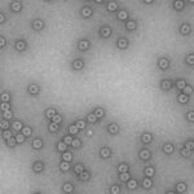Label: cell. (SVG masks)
<instances>
[{
  "instance_id": "1",
  "label": "cell",
  "mask_w": 194,
  "mask_h": 194,
  "mask_svg": "<svg viewBox=\"0 0 194 194\" xmlns=\"http://www.w3.org/2000/svg\"><path fill=\"white\" fill-rule=\"evenodd\" d=\"M170 66V62H168V60H166V58H162V60H159V67L160 69H167Z\"/></svg>"
},
{
  "instance_id": "2",
  "label": "cell",
  "mask_w": 194,
  "mask_h": 194,
  "mask_svg": "<svg viewBox=\"0 0 194 194\" xmlns=\"http://www.w3.org/2000/svg\"><path fill=\"white\" fill-rule=\"evenodd\" d=\"M140 158L144 159V160L149 159V158H150V151H149V150H141L140 151Z\"/></svg>"
},
{
  "instance_id": "3",
  "label": "cell",
  "mask_w": 194,
  "mask_h": 194,
  "mask_svg": "<svg viewBox=\"0 0 194 194\" xmlns=\"http://www.w3.org/2000/svg\"><path fill=\"white\" fill-rule=\"evenodd\" d=\"M89 48V43L87 42V40H82V42L79 43V49L80 51H87Z\"/></svg>"
},
{
  "instance_id": "4",
  "label": "cell",
  "mask_w": 194,
  "mask_h": 194,
  "mask_svg": "<svg viewBox=\"0 0 194 194\" xmlns=\"http://www.w3.org/2000/svg\"><path fill=\"white\" fill-rule=\"evenodd\" d=\"M107 129H109V132L113 133V135H115V133L119 132V127L117 124H110L109 127H107Z\"/></svg>"
},
{
  "instance_id": "5",
  "label": "cell",
  "mask_w": 194,
  "mask_h": 194,
  "mask_svg": "<svg viewBox=\"0 0 194 194\" xmlns=\"http://www.w3.org/2000/svg\"><path fill=\"white\" fill-rule=\"evenodd\" d=\"M32 26H34V29H35V30H42V29H43V26H44V23H43L42 21L36 20V21L32 22Z\"/></svg>"
},
{
  "instance_id": "6",
  "label": "cell",
  "mask_w": 194,
  "mask_h": 194,
  "mask_svg": "<svg viewBox=\"0 0 194 194\" xmlns=\"http://www.w3.org/2000/svg\"><path fill=\"white\" fill-rule=\"evenodd\" d=\"M110 34H111V30H110L109 27H102V30H101V35L104 36V38H109Z\"/></svg>"
},
{
  "instance_id": "7",
  "label": "cell",
  "mask_w": 194,
  "mask_h": 194,
  "mask_svg": "<svg viewBox=\"0 0 194 194\" xmlns=\"http://www.w3.org/2000/svg\"><path fill=\"white\" fill-rule=\"evenodd\" d=\"M29 92L32 93V95H36V93L39 92V87H38L36 84H31V85L29 87Z\"/></svg>"
},
{
  "instance_id": "8",
  "label": "cell",
  "mask_w": 194,
  "mask_h": 194,
  "mask_svg": "<svg viewBox=\"0 0 194 194\" xmlns=\"http://www.w3.org/2000/svg\"><path fill=\"white\" fill-rule=\"evenodd\" d=\"M32 146H34L35 149H40L43 146V142H42V140L40 139H35L34 141H32Z\"/></svg>"
},
{
  "instance_id": "9",
  "label": "cell",
  "mask_w": 194,
  "mask_h": 194,
  "mask_svg": "<svg viewBox=\"0 0 194 194\" xmlns=\"http://www.w3.org/2000/svg\"><path fill=\"white\" fill-rule=\"evenodd\" d=\"M163 151H164L166 154H171V153L173 151V146L171 144H167V145H164V148H163Z\"/></svg>"
},
{
  "instance_id": "10",
  "label": "cell",
  "mask_w": 194,
  "mask_h": 194,
  "mask_svg": "<svg viewBox=\"0 0 194 194\" xmlns=\"http://www.w3.org/2000/svg\"><path fill=\"white\" fill-rule=\"evenodd\" d=\"M73 158V155H71V153L70 151H63V155H62V159H65L66 162H70Z\"/></svg>"
},
{
  "instance_id": "11",
  "label": "cell",
  "mask_w": 194,
  "mask_h": 194,
  "mask_svg": "<svg viewBox=\"0 0 194 194\" xmlns=\"http://www.w3.org/2000/svg\"><path fill=\"white\" fill-rule=\"evenodd\" d=\"M73 66H74V69H76V70H80L82 67H83V62H82L80 60H76V61H74Z\"/></svg>"
},
{
  "instance_id": "12",
  "label": "cell",
  "mask_w": 194,
  "mask_h": 194,
  "mask_svg": "<svg viewBox=\"0 0 194 194\" xmlns=\"http://www.w3.org/2000/svg\"><path fill=\"white\" fill-rule=\"evenodd\" d=\"M118 18L119 20H127V18H128V13L127 12H124V10H120V12L118 13Z\"/></svg>"
},
{
  "instance_id": "13",
  "label": "cell",
  "mask_w": 194,
  "mask_h": 194,
  "mask_svg": "<svg viewBox=\"0 0 194 194\" xmlns=\"http://www.w3.org/2000/svg\"><path fill=\"white\" fill-rule=\"evenodd\" d=\"M101 155H102V158H109V157H110V149L104 148L101 150Z\"/></svg>"
},
{
  "instance_id": "14",
  "label": "cell",
  "mask_w": 194,
  "mask_h": 194,
  "mask_svg": "<svg viewBox=\"0 0 194 194\" xmlns=\"http://www.w3.org/2000/svg\"><path fill=\"white\" fill-rule=\"evenodd\" d=\"M127 30H135L136 29V22L135 21H128V23L126 25Z\"/></svg>"
},
{
  "instance_id": "15",
  "label": "cell",
  "mask_w": 194,
  "mask_h": 194,
  "mask_svg": "<svg viewBox=\"0 0 194 194\" xmlns=\"http://www.w3.org/2000/svg\"><path fill=\"white\" fill-rule=\"evenodd\" d=\"M117 8H118V4H117L115 1H110L109 4H107V9L111 10V12H113V10H115Z\"/></svg>"
},
{
  "instance_id": "16",
  "label": "cell",
  "mask_w": 194,
  "mask_h": 194,
  "mask_svg": "<svg viewBox=\"0 0 194 194\" xmlns=\"http://www.w3.org/2000/svg\"><path fill=\"white\" fill-rule=\"evenodd\" d=\"M127 45H128V43H127V40L126 39H119V42H118V47L119 48H126Z\"/></svg>"
},
{
  "instance_id": "17",
  "label": "cell",
  "mask_w": 194,
  "mask_h": 194,
  "mask_svg": "<svg viewBox=\"0 0 194 194\" xmlns=\"http://www.w3.org/2000/svg\"><path fill=\"white\" fill-rule=\"evenodd\" d=\"M82 13H83V16L84 17H91L92 16V10L89 9V8H83V10H82Z\"/></svg>"
},
{
  "instance_id": "18",
  "label": "cell",
  "mask_w": 194,
  "mask_h": 194,
  "mask_svg": "<svg viewBox=\"0 0 194 194\" xmlns=\"http://www.w3.org/2000/svg\"><path fill=\"white\" fill-rule=\"evenodd\" d=\"M78 131H79V128L76 127V124H75V126H70V127H69V132L71 133V135H76Z\"/></svg>"
},
{
  "instance_id": "19",
  "label": "cell",
  "mask_w": 194,
  "mask_h": 194,
  "mask_svg": "<svg viewBox=\"0 0 194 194\" xmlns=\"http://www.w3.org/2000/svg\"><path fill=\"white\" fill-rule=\"evenodd\" d=\"M49 131L51 132H57L58 131V124H57V123H51V124H49Z\"/></svg>"
},
{
  "instance_id": "20",
  "label": "cell",
  "mask_w": 194,
  "mask_h": 194,
  "mask_svg": "<svg viewBox=\"0 0 194 194\" xmlns=\"http://www.w3.org/2000/svg\"><path fill=\"white\" fill-rule=\"evenodd\" d=\"M145 175H146L148 177H151L153 175H154V170H153L151 167H146V168H145Z\"/></svg>"
},
{
  "instance_id": "21",
  "label": "cell",
  "mask_w": 194,
  "mask_h": 194,
  "mask_svg": "<svg viewBox=\"0 0 194 194\" xmlns=\"http://www.w3.org/2000/svg\"><path fill=\"white\" fill-rule=\"evenodd\" d=\"M181 32H182L184 35L189 34V32H190V26H189V25H182V27H181Z\"/></svg>"
},
{
  "instance_id": "22",
  "label": "cell",
  "mask_w": 194,
  "mask_h": 194,
  "mask_svg": "<svg viewBox=\"0 0 194 194\" xmlns=\"http://www.w3.org/2000/svg\"><path fill=\"white\" fill-rule=\"evenodd\" d=\"M151 184H153V182H151V180H150V177H148V179H145V180L142 181V185H144V188H150V186H151Z\"/></svg>"
},
{
  "instance_id": "23",
  "label": "cell",
  "mask_w": 194,
  "mask_h": 194,
  "mask_svg": "<svg viewBox=\"0 0 194 194\" xmlns=\"http://www.w3.org/2000/svg\"><path fill=\"white\" fill-rule=\"evenodd\" d=\"M182 89H184V95H186V96H188V95H192V93H193V88L190 87V85H185Z\"/></svg>"
},
{
  "instance_id": "24",
  "label": "cell",
  "mask_w": 194,
  "mask_h": 194,
  "mask_svg": "<svg viewBox=\"0 0 194 194\" xmlns=\"http://www.w3.org/2000/svg\"><path fill=\"white\" fill-rule=\"evenodd\" d=\"M12 9L14 10V12H20V10H21V3H18V1L13 3V4H12Z\"/></svg>"
},
{
  "instance_id": "25",
  "label": "cell",
  "mask_w": 194,
  "mask_h": 194,
  "mask_svg": "<svg viewBox=\"0 0 194 194\" xmlns=\"http://www.w3.org/2000/svg\"><path fill=\"white\" fill-rule=\"evenodd\" d=\"M151 140H153V137H151L150 133H145V135L142 136V141H144V142H150Z\"/></svg>"
},
{
  "instance_id": "26",
  "label": "cell",
  "mask_w": 194,
  "mask_h": 194,
  "mask_svg": "<svg viewBox=\"0 0 194 194\" xmlns=\"http://www.w3.org/2000/svg\"><path fill=\"white\" fill-rule=\"evenodd\" d=\"M89 179V173L87 172V171H83V172L80 173V180H83V181H87Z\"/></svg>"
},
{
  "instance_id": "27",
  "label": "cell",
  "mask_w": 194,
  "mask_h": 194,
  "mask_svg": "<svg viewBox=\"0 0 194 194\" xmlns=\"http://www.w3.org/2000/svg\"><path fill=\"white\" fill-rule=\"evenodd\" d=\"M43 170V164L40 162H36L34 164V171H36V172H40V171Z\"/></svg>"
},
{
  "instance_id": "28",
  "label": "cell",
  "mask_w": 194,
  "mask_h": 194,
  "mask_svg": "<svg viewBox=\"0 0 194 194\" xmlns=\"http://www.w3.org/2000/svg\"><path fill=\"white\" fill-rule=\"evenodd\" d=\"M179 102H181V104L188 102V96L184 95V93H182V95H180V96H179Z\"/></svg>"
},
{
  "instance_id": "29",
  "label": "cell",
  "mask_w": 194,
  "mask_h": 194,
  "mask_svg": "<svg viewBox=\"0 0 194 194\" xmlns=\"http://www.w3.org/2000/svg\"><path fill=\"white\" fill-rule=\"evenodd\" d=\"M185 189H186V186H185V184H182V182L177 184V186H176V190H177V192H180V193L185 192Z\"/></svg>"
},
{
  "instance_id": "30",
  "label": "cell",
  "mask_w": 194,
  "mask_h": 194,
  "mask_svg": "<svg viewBox=\"0 0 194 194\" xmlns=\"http://www.w3.org/2000/svg\"><path fill=\"white\" fill-rule=\"evenodd\" d=\"M118 171H119V172H128V166H127V164H120V166H119L118 167Z\"/></svg>"
},
{
  "instance_id": "31",
  "label": "cell",
  "mask_w": 194,
  "mask_h": 194,
  "mask_svg": "<svg viewBox=\"0 0 194 194\" xmlns=\"http://www.w3.org/2000/svg\"><path fill=\"white\" fill-rule=\"evenodd\" d=\"M57 148H58L60 151H66V149H67V145H66L65 142H60V144L57 145Z\"/></svg>"
},
{
  "instance_id": "32",
  "label": "cell",
  "mask_w": 194,
  "mask_h": 194,
  "mask_svg": "<svg viewBox=\"0 0 194 194\" xmlns=\"http://www.w3.org/2000/svg\"><path fill=\"white\" fill-rule=\"evenodd\" d=\"M69 162H66V160H65V162H62L61 163V164H60V168H61L62 171H67L69 170Z\"/></svg>"
},
{
  "instance_id": "33",
  "label": "cell",
  "mask_w": 194,
  "mask_h": 194,
  "mask_svg": "<svg viewBox=\"0 0 194 194\" xmlns=\"http://www.w3.org/2000/svg\"><path fill=\"white\" fill-rule=\"evenodd\" d=\"M120 180H122V181H128V180H129L128 172H122V173H120Z\"/></svg>"
},
{
  "instance_id": "34",
  "label": "cell",
  "mask_w": 194,
  "mask_h": 194,
  "mask_svg": "<svg viewBox=\"0 0 194 194\" xmlns=\"http://www.w3.org/2000/svg\"><path fill=\"white\" fill-rule=\"evenodd\" d=\"M16 48H17L18 51H23L25 48H26L25 42H18V43H17V45H16Z\"/></svg>"
},
{
  "instance_id": "35",
  "label": "cell",
  "mask_w": 194,
  "mask_h": 194,
  "mask_svg": "<svg viewBox=\"0 0 194 194\" xmlns=\"http://www.w3.org/2000/svg\"><path fill=\"white\" fill-rule=\"evenodd\" d=\"M95 115H96L97 118H101L102 115H104V110L101 109V107H97L96 111H95Z\"/></svg>"
},
{
  "instance_id": "36",
  "label": "cell",
  "mask_w": 194,
  "mask_h": 194,
  "mask_svg": "<svg viewBox=\"0 0 194 194\" xmlns=\"http://www.w3.org/2000/svg\"><path fill=\"white\" fill-rule=\"evenodd\" d=\"M63 190H65L66 193H71L73 192V185L71 184H65L63 185Z\"/></svg>"
},
{
  "instance_id": "37",
  "label": "cell",
  "mask_w": 194,
  "mask_h": 194,
  "mask_svg": "<svg viewBox=\"0 0 194 194\" xmlns=\"http://www.w3.org/2000/svg\"><path fill=\"white\" fill-rule=\"evenodd\" d=\"M22 133H23L25 136H30V135H31V128H30V127H25V128H22Z\"/></svg>"
},
{
  "instance_id": "38",
  "label": "cell",
  "mask_w": 194,
  "mask_h": 194,
  "mask_svg": "<svg viewBox=\"0 0 194 194\" xmlns=\"http://www.w3.org/2000/svg\"><path fill=\"white\" fill-rule=\"evenodd\" d=\"M83 166H82V164H78V166H75V167H74V171H75V173H82V172H83Z\"/></svg>"
},
{
  "instance_id": "39",
  "label": "cell",
  "mask_w": 194,
  "mask_h": 194,
  "mask_svg": "<svg viewBox=\"0 0 194 194\" xmlns=\"http://www.w3.org/2000/svg\"><path fill=\"white\" fill-rule=\"evenodd\" d=\"M136 186H137L136 180H128V188H129V189H135Z\"/></svg>"
},
{
  "instance_id": "40",
  "label": "cell",
  "mask_w": 194,
  "mask_h": 194,
  "mask_svg": "<svg viewBox=\"0 0 194 194\" xmlns=\"http://www.w3.org/2000/svg\"><path fill=\"white\" fill-rule=\"evenodd\" d=\"M162 88H163V89H170V88H171V82H170V80H164V82L162 83Z\"/></svg>"
},
{
  "instance_id": "41",
  "label": "cell",
  "mask_w": 194,
  "mask_h": 194,
  "mask_svg": "<svg viewBox=\"0 0 194 194\" xmlns=\"http://www.w3.org/2000/svg\"><path fill=\"white\" fill-rule=\"evenodd\" d=\"M176 85H177V88H180V89H182L185 87V80L184 79H180V80H177V83H176Z\"/></svg>"
},
{
  "instance_id": "42",
  "label": "cell",
  "mask_w": 194,
  "mask_h": 194,
  "mask_svg": "<svg viewBox=\"0 0 194 194\" xmlns=\"http://www.w3.org/2000/svg\"><path fill=\"white\" fill-rule=\"evenodd\" d=\"M173 4H175V8H176V9H179V10L184 8V3H182V1H175Z\"/></svg>"
},
{
  "instance_id": "43",
  "label": "cell",
  "mask_w": 194,
  "mask_h": 194,
  "mask_svg": "<svg viewBox=\"0 0 194 194\" xmlns=\"http://www.w3.org/2000/svg\"><path fill=\"white\" fill-rule=\"evenodd\" d=\"M87 119H88V122H91V123H95L96 120H97V117L95 114H89L88 117H87Z\"/></svg>"
},
{
  "instance_id": "44",
  "label": "cell",
  "mask_w": 194,
  "mask_h": 194,
  "mask_svg": "<svg viewBox=\"0 0 194 194\" xmlns=\"http://www.w3.org/2000/svg\"><path fill=\"white\" fill-rule=\"evenodd\" d=\"M25 135H23V133H21V135H17L16 136V140H17V142H23V141H25Z\"/></svg>"
},
{
  "instance_id": "45",
  "label": "cell",
  "mask_w": 194,
  "mask_h": 194,
  "mask_svg": "<svg viewBox=\"0 0 194 194\" xmlns=\"http://www.w3.org/2000/svg\"><path fill=\"white\" fill-rule=\"evenodd\" d=\"M54 115H56V110H54V109H49V110L47 111V117H48V118H53Z\"/></svg>"
},
{
  "instance_id": "46",
  "label": "cell",
  "mask_w": 194,
  "mask_h": 194,
  "mask_svg": "<svg viewBox=\"0 0 194 194\" xmlns=\"http://www.w3.org/2000/svg\"><path fill=\"white\" fill-rule=\"evenodd\" d=\"M110 192L113 193V194H119V192H120V189H119V186H117V185H114L113 188L110 189Z\"/></svg>"
},
{
  "instance_id": "47",
  "label": "cell",
  "mask_w": 194,
  "mask_h": 194,
  "mask_svg": "<svg viewBox=\"0 0 194 194\" xmlns=\"http://www.w3.org/2000/svg\"><path fill=\"white\" fill-rule=\"evenodd\" d=\"M13 128H14V129H21V128H22V123L18 122V120L14 122V123H13Z\"/></svg>"
},
{
  "instance_id": "48",
  "label": "cell",
  "mask_w": 194,
  "mask_h": 194,
  "mask_svg": "<svg viewBox=\"0 0 194 194\" xmlns=\"http://www.w3.org/2000/svg\"><path fill=\"white\" fill-rule=\"evenodd\" d=\"M9 98H10V97H9L8 93H3V95H1V100H3V102H8V101H9Z\"/></svg>"
},
{
  "instance_id": "49",
  "label": "cell",
  "mask_w": 194,
  "mask_h": 194,
  "mask_svg": "<svg viewBox=\"0 0 194 194\" xmlns=\"http://www.w3.org/2000/svg\"><path fill=\"white\" fill-rule=\"evenodd\" d=\"M52 119H53V122H54V123H57V124H58V123H61V120H62V118L60 117L58 114H56V115H54V117L52 118Z\"/></svg>"
},
{
  "instance_id": "50",
  "label": "cell",
  "mask_w": 194,
  "mask_h": 194,
  "mask_svg": "<svg viewBox=\"0 0 194 194\" xmlns=\"http://www.w3.org/2000/svg\"><path fill=\"white\" fill-rule=\"evenodd\" d=\"M80 144H82V142H80V140L75 139V140H73V144H71V145H73L74 148H76V149H78V148L80 146Z\"/></svg>"
},
{
  "instance_id": "51",
  "label": "cell",
  "mask_w": 194,
  "mask_h": 194,
  "mask_svg": "<svg viewBox=\"0 0 194 194\" xmlns=\"http://www.w3.org/2000/svg\"><path fill=\"white\" fill-rule=\"evenodd\" d=\"M3 136H4V139H10V137H12V133H10V131H8V129H5V131L3 132Z\"/></svg>"
},
{
  "instance_id": "52",
  "label": "cell",
  "mask_w": 194,
  "mask_h": 194,
  "mask_svg": "<svg viewBox=\"0 0 194 194\" xmlns=\"http://www.w3.org/2000/svg\"><path fill=\"white\" fill-rule=\"evenodd\" d=\"M63 142H65L66 145H71V144H73V139H71L70 136H66L65 140H63Z\"/></svg>"
},
{
  "instance_id": "53",
  "label": "cell",
  "mask_w": 194,
  "mask_h": 194,
  "mask_svg": "<svg viewBox=\"0 0 194 194\" xmlns=\"http://www.w3.org/2000/svg\"><path fill=\"white\" fill-rule=\"evenodd\" d=\"M190 153H192V150H189V149H182V151H181V154L184 155V157H189L190 155Z\"/></svg>"
},
{
  "instance_id": "54",
  "label": "cell",
  "mask_w": 194,
  "mask_h": 194,
  "mask_svg": "<svg viewBox=\"0 0 194 194\" xmlns=\"http://www.w3.org/2000/svg\"><path fill=\"white\" fill-rule=\"evenodd\" d=\"M76 127H78V128H84V127H85V123H84V120H78L76 122Z\"/></svg>"
},
{
  "instance_id": "55",
  "label": "cell",
  "mask_w": 194,
  "mask_h": 194,
  "mask_svg": "<svg viewBox=\"0 0 194 194\" xmlns=\"http://www.w3.org/2000/svg\"><path fill=\"white\" fill-rule=\"evenodd\" d=\"M0 127H1V128L4 129V131H5V129L8 128V127H9V124H8V122H7V120H3L1 123H0Z\"/></svg>"
},
{
  "instance_id": "56",
  "label": "cell",
  "mask_w": 194,
  "mask_h": 194,
  "mask_svg": "<svg viewBox=\"0 0 194 194\" xmlns=\"http://www.w3.org/2000/svg\"><path fill=\"white\" fill-rule=\"evenodd\" d=\"M185 148L189 149V150H192V149L194 148V142H193V141H188V142H186V145H185Z\"/></svg>"
},
{
  "instance_id": "57",
  "label": "cell",
  "mask_w": 194,
  "mask_h": 194,
  "mask_svg": "<svg viewBox=\"0 0 194 194\" xmlns=\"http://www.w3.org/2000/svg\"><path fill=\"white\" fill-rule=\"evenodd\" d=\"M4 118H7V119H10V118H12V111H10V110L4 111Z\"/></svg>"
},
{
  "instance_id": "58",
  "label": "cell",
  "mask_w": 194,
  "mask_h": 194,
  "mask_svg": "<svg viewBox=\"0 0 194 194\" xmlns=\"http://www.w3.org/2000/svg\"><path fill=\"white\" fill-rule=\"evenodd\" d=\"M186 61H188V63H190V65H193V63H194V56H193V54L188 56V58H186Z\"/></svg>"
},
{
  "instance_id": "59",
  "label": "cell",
  "mask_w": 194,
  "mask_h": 194,
  "mask_svg": "<svg viewBox=\"0 0 194 194\" xmlns=\"http://www.w3.org/2000/svg\"><path fill=\"white\" fill-rule=\"evenodd\" d=\"M16 142H17L16 139H12V137L8 139V145H9V146H14V144H16Z\"/></svg>"
},
{
  "instance_id": "60",
  "label": "cell",
  "mask_w": 194,
  "mask_h": 194,
  "mask_svg": "<svg viewBox=\"0 0 194 194\" xmlns=\"http://www.w3.org/2000/svg\"><path fill=\"white\" fill-rule=\"evenodd\" d=\"M1 110H3V111L9 110V105H8L7 102H3V104H1Z\"/></svg>"
},
{
  "instance_id": "61",
  "label": "cell",
  "mask_w": 194,
  "mask_h": 194,
  "mask_svg": "<svg viewBox=\"0 0 194 194\" xmlns=\"http://www.w3.org/2000/svg\"><path fill=\"white\" fill-rule=\"evenodd\" d=\"M188 119H189L190 122H193V120H194V113H193V111H190V113L188 114Z\"/></svg>"
},
{
  "instance_id": "62",
  "label": "cell",
  "mask_w": 194,
  "mask_h": 194,
  "mask_svg": "<svg viewBox=\"0 0 194 194\" xmlns=\"http://www.w3.org/2000/svg\"><path fill=\"white\" fill-rule=\"evenodd\" d=\"M4 45H5V39L1 36V38H0V47H4Z\"/></svg>"
},
{
  "instance_id": "63",
  "label": "cell",
  "mask_w": 194,
  "mask_h": 194,
  "mask_svg": "<svg viewBox=\"0 0 194 194\" xmlns=\"http://www.w3.org/2000/svg\"><path fill=\"white\" fill-rule=\"evenodd\" d=\"M4 20H5L4 14H0V22H4Z\"/></svg>"
}]
</instances>
